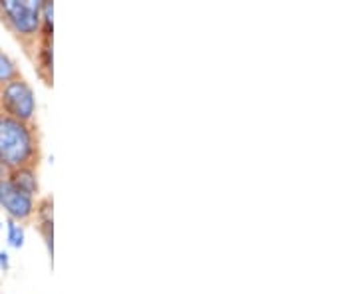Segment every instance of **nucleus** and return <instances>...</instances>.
<instances>
[{
	"mask_svg": "<svg viewBox=\"0 0 358 294\" xmlns=\"http://www.w3.org/2000/svg\"><path fill=\"white\" fill-rule=\"evenodd\" d=\"M36 141L34 133L22 124L8 115H0V167L4 169H22L34 159Z\"/></svg>",
	"mask_w": 358,
	"mask_h": 294,
	"instance_id": "f257e3e1",
	"label": "nucleus"
},
{
	"mask_svg": "<svg viewBox=\"0 0 358 294\" xmlns=\"http://www.w3.org/2000/svg\"><path fill=\"white\" fill-rule=\"evenodd\" d=\"M0 13L16 36L32 38L42 26V2L36 0H2Z\"/></svg>",
	"mask_w": 358,
	"mask_h": 294,
	"instance_id": "f03ea898",
	"label": "nucleus"
},
{
	"mask_svg": "<svg viewBox=\"0 0 358 294\" xmlns=\"http://www.w3.org/2000/svg\"><path fill=\"white\" fill-rule=\"evenodd\" d=\"M0 207L14 221H26L34 213V197L16 189L8 179H0Z\"/></svg>",
	"mask_w": 358,
	"mask_h": 294,
	"instance_id": "20e7f679",
	"label": "nucleus"
},
{
	"mask_svg": "<svg viewBox=\"0 0 358 294\" xmlns=\"http://www.w3.org/2000/svg\"><path fill=\"white\" fill-rule=\"evenodd\" d=\"M0 227H2V225H0Z\"/></svg>",
	"mask_w": 358,
	"mask_h": 294,
	"instance_id": "1a4fd4ad",
	"label": "nucleus"
},
{
	"mask_svg": "<svg viewBox=\"0 0 358 294\" xmlns=\"http://www.w3.org/2000/svg\"><path fill=\"white\" fill-rule=\"evenodd\" d=\"M6 239L14 249H20L24 244V229L18 225V221H14V219L6 221Z\"/></svg>",
	"mask_w": 358,
	"mask_h": 294,
	"instance_id": "423d86ee",
	"label": "nucleus"
},
{
	"mask_svg": "<svg viewBox=\"0 0 358 294\" xmlns=\"http://www.w3.org/2000/svg\"><path fill=\"white\" fill-rule=\"evenodd\" d=\"M10 183H13L16 189H20L26 195L34 197L38 193V179H36V173L30 169V167H22V169H16L10 175Z\"/></svg>",
	"mask_w": 358,
	"mask_h": 294,
	"instance_id": "39448f33",
	"label": "nucleus"
},
{
	"mask_svg": "<svg viewBox=\"0 0 358 294\" xmlns=\"http://www.w3.org/2000/svg\"><path fill=\"white\" fill-rule=\"evenodd\" d=\"M8 267H10V256H8V253H0V269L2 270H8Z\"/></svg>",
	"mask_w": 358,
	"mask_h": 294,
	"instance_id": "6e6552de",
	"label": "nucleus"
},
{
	"mask_svg": "<svg viewBox=\"0 0 358 294\" xmlns=\"http://www.w3.org/2000/svg\"><path fill=\"white\" fill-rule=\"evenodd\" d=\"M16 76H18V70L14 62L4 52H0V84H8L16 80Z\"/></svg>",
	"mask_w": 358,
	"mask_h": 294,
	"instance_id": "0eeeda50",
	"label": "nucleus"
},
{
	"mask_svg": "<svg viewBox=\"0 0 358 294\" xmlns=\"http://www.w3.org/2000/svg\"><path fill=\"white\" fill-rule=\"evenodd\" d=\"M0 103L8 117H14L22 124H28L36 112L34 91L22 78H16L13 82L4 84V88L0 91Z\"/></svg>",
	"mask_w": 358,
	"mask_h": 294,
	"instance_id": "7ed1b4c3",
	"label": "nucleus"
}]
</instances>
